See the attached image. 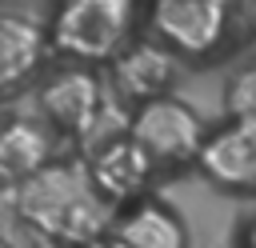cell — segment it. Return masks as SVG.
Masks as SVG:
<instances>
[{
	"label": "cell",
	"instance_id": "7c38bea8",
	"mask_svg": "<svg viewBox=\"0 0 256 248\" xmlns=\"http://www.w3.org/2000/svg\"><path fill=\"white\" fill-rule=\"evenodd\" d=\"M228 112L256 120V60H248L232 80H228Z\"/></svg>",
	"mask_w": 256,
	"mask_h": 248
},
{
	"label": "cell",
	"instance_id": "3957f363",
	"mask_svg": "<svg viewBox=\"0 0 256 248\" xmlns=\"http://www.w3.org/2000/svg\"><path fill=\"white\" fill-rule=\"evenodd\" d=\"M128 136L152 156V164H192L204 148V124L200 116L176 100V96H156L136 104L128 120Z\"/></svg>",
	"mask_w": 256,
	"mask_h": 248
},
{
	"label": "cell",
	"instance_id": "6da1fadb",
	"mask_svg": "<svg viewBox=\"0 0 256 248\" xmlns=\"http://www.w3.org/2000/svg\"><path fill=\"white\" fill-rule=\"evenodd\" d=\"M12 208L32 232L64 248L104 240L120 212L92 180L88 160H52L32 180L12 188Z\"/></svg>",
	"mask_w": 256,
	"mask_h": 248
},
{
	"label": "cell",
	"instance_id": "5bb4252c",
	"mask_svg": "<svg viewBox=\"0 0 256 248\" xmlns=\"http://www.w3.org/2000/svg\"><path fill=\"white\" fill-rule=\"evenodd\" d=\"M244 248H256V228L248 232V244H244Z\"/></svg>",
	"mask_w": 256,
	"mask_h": 248
},
{
	"label": "cell",
	"instance_id": "7a4b0ae2",
	"mask_svg": "<svg viewBox=\"0 0 256 248\" xmlns=\"http://www.w3.org/2000/svg\"><path fill=\"white\" fill-rule=\"evenodd\" d=\"M136 0H64L48 40L72 60H116L132 36Z\"/></svg>",
	"mask_w": 256,
	"mask_h": 248
},
{
	"label": "cell",
	"instance_id": "4fadbf2b",
	"mask_svg": "<svg viewBox=\"0 0 256 248\" xmlns=\"http://www.w3.org/2000/svg\"><path fill=\"white\" fill-rule=\"evenodd\" d=\"M0 248H20V244H16L12 236H4V232H0Z\"/></svg>",
	"mask_w": 256,
	"mask_h": 248
},
{
	"label": "cell",
	"instance_id": "5b68a950",
	"mask_svg": "<svg viewBox=\"0 0 256 248\" xmlns=\"http://www.w3.org/2000/svg\"><path fill=\"white\" fill-rule=\"evenodd\" d=\"M196 164L224 192H256V120L232 116L208 132Z\"/></svg>",
	"mask_w": 256,
	"mask_h": 248
},
{
	"label": "cell",
	"instance_id": "9a60e30c",
	"mask_svg": "<svg viewBox=\"0 0 256 248\" xmlns=\"http://www.w3.org/2000/svg\"><path fill=\"white\" fill-rule=\"evenodd\" d=\"M84 248H108V244H104V240H96V244H84Z\"/></svg>",
	"mask_w": 256,
	"mask_h": 248
},
{
	"label": "cell",
	"instance_id": "52a82bcc",
	"mask_svg": "<svg viewBox=\"0 0 256 248\" xmlns=\"http://www.w3.org/2000/svg\"><path fill=\"white\" fill-rule=\"evenodd\" d=\"M152 156L124 132V136H104L96 148H92V160H88V172H92V180L100 184V192L116 204V208H124V204H132V200H140L144 196V184H148V176H152Z\"/></svg>",
	"mask_w": 256,
	"mask_h": 248
},
{
	"label": "cell",
	"instance_id": "277c9868",
	"mask_svg": "<svg viewBox=\"0 0 256 248\" xmlns=\"http://www.w3.org/2000/svg\"><path fill=\"white\" fill-rule=\"evenodd\" d=\"M148 20L172 52L204 56L228 28V0H152Z\"/></svg>",
	"mask_w": 256,
	"mask_h": 248
},
{
	"label": "cell",
	"instance_id": "ba28073f",
	"mask_svg": "<svg viewBox=\"0 0 256 248\" xmlns=\"http://www.w3.org/2000/svg\"><path fill=\"white\" fill-rule=\"evenodd\" d=\"M104 244L108 248H188V228L168 204L140 196L116 212Z\"/></svg>",
	"mask_w": 256,
	"mask_h": 248
},
{
	"label": "cell",
	"instance_id": "30bf717a",
	"mask_svg": "<svg viewBox=\"0 0 256 248\" xmlns=\"http://www.w3.org/2000/svg\"><path fill=\"white\" fill-rule=\"evenodd\" d=\"M112 80H116V92L136 104L168 96V84L176 80V56L164 44H132L116 56Z\"/></svg>",
	"mask_w": 256,
	"mask_h": 248
},
{
	"label": "cell",
	"instance_id": "8fae6325",
	"mask_svg": "<svg viewBox=\"0 0 256 248\" xmlns=\"http://www.w3.org/2000/svg\"><path fill=\"white\" fill-rule=\"evenodd\" d=\"M48 36L32 16H0V96L20 88L44 60Z\"/></svg>",
	"mask_w": 256,
	"mask_h": 248
},
{
	"label": "cell",
	"instance_id": "8992f818",
	"mask_svg": "<svg viewBox=\"0 0 256 248\" xmlns=\"http://www.w3.org/2000/svg\"><path fill=\"white\" fill-rule=\"evenodd\" d=\"M40 108H44L52 128H60L68 136H92L100 116H104V88L92 72L68 68V72H56L44 84Z\"/></svg>",
	"mask_w": 256,
	"mask_h": 248
},
{
	"label": "cell",
	"instance_id": "9c48e42d",
	"mask_svg": "<svg viewBox=\"0 0 256 248\" xmlns=\"http://www.w3.org/2000/svg\"><path fill=\"white\" fill-rule=\"evenodd\" d=\"M52 124L36 116H12L0 124V188H20L40 168L52 164Z\"/></svg>",
	"mask_w": 256,
	"mask_h": 248
}]
</instances>
